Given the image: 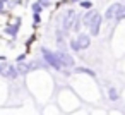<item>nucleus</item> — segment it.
<instances>
[{"label":"nucleus","mask_w":125,"mask_h":115,"mask_svg":"<svg viewBox=\"0 0 125 115\" xmlns=\"http://www.w3.org/2000/svg\"><path fill=\"white\" fill-rule=\"evenodd\" d=\"M118 98H120L118 89H116L115 86H110V88H108V100H110V101H116Z\"/></svg>","instance_id":"1a4fd4ad"},{"label":"nucleus","mask_w":125,"mask_h":115,"mask_svg":"<svg viewBox=\"0 0 125 115\" xmlns=\"http://www.w3.org/2000/svg\"><path fill=\"white\" fill-rule=\"evenodd\" d=\"M75 23H77V14H75V11H74V9L65 11V14H63V17H62V28H63V31L74 29Z\"/></svg>","instance_id":"f03ea898"},{"label":"nucleus","mask_w":125,"mask_h":115,"mask_svg":"<svg viewBox=\"0 0 125 115\" xmlns=\"http://www.w3.org/2000/svg\"><path fill=\"white\" fill-rule=\"evenodd\" d=\"M33 19H34V24H40V23H41V16H40V14H34Z\"/></svg>","instance_id":"6ab92c4d"},{"label":"nucleus","mask_w":125,"mask_h":115,"mask_svg":"<svg viewBox=\"0 0 125 115\" xmlns=\"http://www.w3.org/2000/svg\"><path fill=\"white\" fill-rule=\"evenodd\" d=\"M40 52H41L43 60H45V64H46V65H50V67H52V69H55V70H62V69H63L55 52H52V50H48V48H45V46H41V50H40Z\"/></svg>","instance_id":"f257e3e1"},{"label":"nucleus","mask_w":125,"mask_h":115,"mask_svg":"<svg viewBox=\"0 0 125 115\" xmlns=\"http://www.w3.org/2000/svg\"><path fill=\"white\" fill-rule=\"evenodd\" d=\"M4 64L5 62H0V72H2V69H4Z\"/></svg>","instance_id":"aec40b11"},{"label":"nucleus","mask_w":125,"mask_h":115,"mask_svg":"<svg viewBox=\"0 0 125 115\" xmlns=\"http://www.w3.org/2000/svg\"><path fill=\"white\" fill-rule=\"evenodd\" d=\"M2 74L4 77H7V79H17L19 77V72H17V69H16V65H9L7 62L4 64V69H2Z\"/></svg>","instance_id":"39448f33"},{"label":"nucleus","mask_w":125,"mask_h":115,"mask_svg":"<svg viewBox=\"0 0 125 115\" xmlns=\"http://www.w3.org/2000/svg\"><path fill=\"white\" fill-rule=\"evenodd\" d=\"M57 53V57H58V60H60V64H62V67H67V69H70V67H74L75 65V62H74V58L67 53V52H63V50H58V52H55Z\"/></svg>","instance_id":"20e7f679"},{"label":"nucleus","mask_w":125,"mask_h":115,"mask_svg":"<svg viewBox=\"0 0 125 115\" xmlns=\"http://www.w3.org/2000/svg\"><path fill=\"white\" fill-rule=\"evenodd\" d=\"M19 24H21V21H17V23L12 24V26H7V28H5V33H9L10 36H16V34H17V29H19Z\"/></svg>","instance_id":"9b49d317"},{"label":"nucleus","mask_w":125,"mask_h":115,"mask_svg":"<svg viewBox=\"0 0 125 115\" xmlns=\"http://www.w3.org/2000/svg\"><path fill=\"white\" fill-rule=\"evenodd\" d=\"M69 48H70L72 52H75V53H77V52H81V50H79V45H77V41H75V38L69 41Z\"/></svg>","instance_id":"4468645a"},{"label":"nucleus","mask_w":125,"mask_h":115,"mask_svg":"<svg viewBox=\"0 0 125 115\" xmlns=\"http://www.w3.org/2000/svg\"><path fill=\"white\" fill-rule=\"evenodd\" d=\"M16 62H17V64H22V62H26V55H24V53H22V55H19V57L16 58Z\"/></svg>","instance_id":"f3484780"},{"label":"nucleus","mask_w":125,"mask_h":115,"mask_svg":"<svg viewBox=\"0 0 125 115\" xmlns=\"http://www.w3.org/2000/svg\"><path fill=\"white\" fill-rule=\"evenodd\" d=\"M77 45H79V50H87L91 46V36L86 34V33H81L77 38H75Z\"/></svg>","instance_id":"423d86ee"},{"label":"nucleus","mask_w":125,"mask_h":115,"mask_svg":"<svg viewBox=\"0 0 125 115\" xmlns=\"http://www.w3.org/2000/svg\"><path fill=\"white\" fill-rule=\"evenodd\" d=\"M81 7L82 9H91L93 7V2H91V0H81Z\"/></svg>","instance_id":"dca6fc26"},{"label":"nucleus","mask_w":125,"mask_h":115,"mask_svg":"<svg viewBox=\"0 0 125 115\" xmlns=\"http://www.w3.org/2000/svg\"><path fill=\"white\" fill-rule=\"evenodd\" d=\"M96 14H98L96 11H93V9H89V11H87V12H86V14H84V16L81 17V19H82L81 23H82V24H84L86 28H89V24H91V21H93V17H94Z\"/></svg>","instance_id":"6e6552de"},{"label":"nucleus","mask_w":125,"mask_h":115,"mask_svg":"<svg viewBox=\"0 0 125 115\" xmlns=\"http://www.w3.org/2000/svg\"><path fill=\"white\" fill-rule=\"evenodd\" d=\"M101 24H103V17L99 14H96L89 24V33L91 36H99V31H101Z\"/></svg>","instance_id":"7ed1b4c3"},{"label":"nucleus","mask_w":125,"mask_h":115,"mask_svg":"<svg viewBox=\"0 0 125 115\" xmlns=\"http://www.w3.org/2000/svg\"><path fill=\"white\" fill-rule=\"evenodd\" d=\"M118 5H120V4H113V5H110V7L106 9V12H104V19H108V21H115L116 11H118Z\"/></svg>","instance_id":"0eeeda50"},{"label":"nucleus","mask_w":125,"mask_h":115,"mask_svg":"<svg viewBox=\"0 0 125 115\" xmlns=\"http://www.w3.org/2000/svg\"><path fill=\"white\" fill-rule=\"evenodd\" d=\"M0 2H2V4H4V2H9V0H0Z\"/></svg>","instance_id":"4be33fe9"},{"label":"nucleus","mask_w":125,"mask_h":115,"mask_svg":"<svg viewBox=\"0 0 125 115\" xmlns=\"http://www.w3.org/2000/svg\"><path fill=\"white\" fill-rule=\"evenodd\" d=\"M75 70H77V72H81V74H86V76H91V77H94V76H96V72H94L93 69H86V67H77Z\"/></svg>","instance_id":"ddd939ff"},{"label":"nucleus","mask_w":125,"mask_h":115,"mask_svg":"<svg viewBox=\"0 0 125 115\" xmlns=\"http://www.w3.org/2000/svg\"><path fill=\"white\" fill-rule=\"evenodd\" d=\"M38 4H40L41 7H48V5H50V0H38Z\"/></svg>","instance_id":"a211bd4d"},{"label":"nucleus","mask_w":125,"mask_h":115,"mask_svg":"<svg viewBox=\"0 0 125 115\" xmlns=\"http://www.w3.org/2000/svg\"><path fill=\"white\" fill-rule=\"evenodd\" d=\"M31 11H33V12H34V14H40V12H41V11H43V7H41V5H40V4H38V2H34V4H33V5H31Z\"/></svg>","instance_id":"2eb2a0df"},{"label":"nucleus","mask_w":125,"mask_h":115,"mask_svg":"<svg viewBox=\"0 0 125 115\" xmlns=\"http://www.w3.org/2000/svg\"><path fill=\"white\" fill-rule=\"evenodd\" d=\"M16 69H17V72H19V76L21 74H28L31 69H29V64H26V62H22V64H16Z\"/></svg>","instance_id":"9d476101"},{"label":"nucleus","mask_w":125,"mask_h":115,"mask_svg":"<svg viewBox=\"0 0 125 115\" xmlns=\"http://www.w3.org/2000/svg\"><path fill=\"white\" fill-rule=\"evenodd\" d=\"M122 19H125V4H120L118 5L116 16H115V21H122Z\"/></svg>","instance_id":"f8f14e48"},{"label":"nucleus","mask_w":125,"mask_h":115,"mask_svg":"<svg viewBox=\"0 0 125 115\" xmlns=\"http://www.w3.org/2000/svg\"><path fill=\"white\" fill-rule=\"evenodd\" d=\"M2 9H4V4H2V2H0V11H2Z\"/></svg>","instance_id":"412c9836"}]
</instances>
